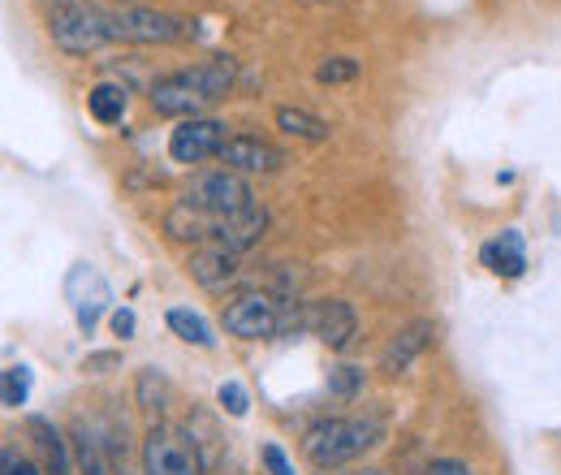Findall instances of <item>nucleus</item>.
<instances>
[{
	"mask_svg": "<svg viewBox=\"0 0 561 475\" xmlns=\"http://www.w3.org/2000/svg\"><path fill=\"white\" fill-rule=\"evenodd\" d=\"M139 407L142 410L169 407V381H164L156 367H147V372L139 376Z\"/></svg>",
	"mask_w": 561,
	"mask_h": 475,
	"instance_id": "nucleus-23",
	"label": "nucleus"
},
{
	"mask_svg": "<svg viewBox=\"0 0 561 475\" xmlns=\"http://www.w3.org/2000/svg\"><path fill=\"white\" fill-rule=\"evenodd\" d=\"M26 428H31L35 445H39V454H44V472L48 475H78V467H73V459H70V445L61 441V432H57L48 419H31Z\"/></svg>",
	"mask_w": 561,
	"mask_h": 475,
	"instance_id": "nucleus-18",
	"label": "nucleus"
},
{
	"mask_svg": "<svg viewBox=\"0 0 561 475\" xmlns=\"http://www.w3.org/2000/svg\"><path fill=\"white\" fill-rule=\"evenodd\" d=\"M432 338H436V325H432V320H415V325L398 329V338L389 341V346H385V354H380V372H389V376L407 372L423 350L432 346Z\"/></svg>",
	"mask_w": 561,
	"mask_h": 475,
	"instance_id": "nucleus-13",
	"label": "nucleus"
},
{
	"mask_svg": "<svg viewBox=\"0 0 561 475\" xmlns=\"http://www.w3.org/2000/svg\"><path fill=\"white\" fill-rule=\"evenodd\" d=\"M182 204L199 207V212H208V216H233V212L255 204V195H251V186L242 182V173H233V169H208V173H195V178L186 182Z\"/></svg>",
	"mask_w": 561,
	"mask_h": 475,
	"instance_id": "nucleus-4",
	"label": "nucleus"
},
{
	"mask_svg": "<svg viewBox=\"0 0 561 475\" xmlns=\"http://www.w3.org/2000/svg\"><path fill=\"white\" fill-rule=\"evenodd\" d=\"M311 333L324 341L329 350H346L358 333V316H354L351 303L342 298H329V303H316L311 307Z\"/></svg>",
	"mask_w": 561,
	"mask_h": 475,
	"instance_id": "nucleus-11",
	"label": "nucleus"
},
{
	"mask_svg": "<svg viewBox=\"0 0 561 475\" xmlns=\"http://www.w3.org/2000/svg\"><path fill=\"white\" fill-rule=\"evenodd\" d=\"M126 104H130V95H126V87H117V82H100V87H91V95H87V109H91V117H95L100 126H117V122L126 117Z\"/></svg>",
	"mask_w": 561,
	"mask_h": 475,
	"instance_id": "nucleus-19",
	"label": "nucleus"
},
{
	"mask_svg": "<svg viewBox=\"0 0 561 475\" xmlns=\"http://www.w3.org/2000/svg\"><path fill=\"white\" fill-rule=\"evenodd\" d=\"M26 394H31V372H26V367H4L0 403L9 410H18V407H26Z\"/></svg>",
	"mask_w": 561,
	"mask_h": 475,
	"instance_id": "nucleus-22",
	"label": "nucleus"
},
{
	"mask_svg": "<svg viewBox=\"0 0 561 475\" xmlns=\"http://www.w3.org/2000/svg\"><path fill=\"white\" fill-rule=\"evenodd\" d=\"M113 363H117V354H91L82 367H87V372H100V367H113Z\"/></svg>",
	"mask_w": 561,
	"mask_h": 475,
	"instance_id": "nucleus-31",
	"label": "nucleus"
},
{
	"mask_svg": "<svg viewBox=\"0 0 561 475\" xmlns=\"http://www.w3.org/2000/svg\"><path fill=\"white\" fill-rule=\"evenodd\" d=\"M351 78H358V61H354V57H329L324 66L316 69V82H324V87L351 82Z\"/></svg>",
	"mask_w": 561,
	"mask_h": 475,
	"instance_id": "nucleus-24",
	"label": "nucleus"
},
{
	"mask_svg": "<svg viewBox=\"0 0 561 475\" xmlns=\"http://www.w3.org/2000/svg\"><path fill=\"white\" fill-rule=\"evenodd\" d=\"M260 459H264L268 475H294V463L280 454V445H264V450H260Z\"/></svg>",
	"mask_w": 561,
	"mask_h": 475,
	"instance_id": "nucleus-27",
	"label": "nucleus"
},
{
	"mask_svg": "<svg viewBox=\"0 0 561 475\" xmlns=\"http://www.w3.org/2000/svg\"><path fill=\"white\" fill-rule=\"evenodd\" d=\"M358 385H363V372H358V367H337V372L329 376V389H333L337 398H351V394H358Z\"/></svg>",
	"mask_w": 561,
	"mask_h": 475,
	"instance_id": "nucleus-26",
	"label": "nucleus"
},
{
	"mask_svg": "<svg viewBox=\"0 0 561 475\" xmlns=\"http://www.w3.org/2000/svg\"><path fill=\"white\" fill-rule=\"evenodd\" d=\"M216 398H220V407L229 410L233 419H242V415L251 410V398H247V389H242L238 381H225V385L216 389Z\"/></svg>",
	"mask_w": 561,
	"mask_h": 475,
	"instance_id": "nucleus-25",
	"label": "nucleus"
},
{
	"mask_svg": "<svg viewBox=\"0 0 561 475\" xmlns=\"http://www.w3.org/2000/svg\"><path fill=\"white\" fill-rule=\"evenodd\" d=\"M4 475H39L26 459H18L13 454V445H4Z\"/></svg>",
	"mask_w": 561,
	"mask_h": 475,
	"instance_id": "nucleus-29",
	"label": "nucleus"
},
{
	"mask_svg": "<svg viewBox=\"0 0 561 475\" xmlns=\"http://www.w3.org/2000/svg\"><path fill=\"white\" fill-rule=\"evenodd\" d=\"M208 100L182 78V73H169V78H156L151 82V109L160 113V117H199V109H204Z\"/></svg>",
	"mask_w": 561,
	"mask_h": 475,
	"instance_id": "nucleus-12",
	"label": "nucleus"
},
{
	"mask_svg": "<svg viewBox=\"0 0 561 475\" xmlns=\"http://www.w3.org/2000/svg\"><path fill=\"white\" fill-rule=\"evenodd\" d=\"M135 329H139L135 312H130V307H117V312H113V333L126 341V338H135Z\"/></svg>",
	"mask_w": 561,
	"mask_h": 475,
	"instance_id": "nucleus-28",
	"label": "nucleus"
},
{
	"mask_svg": "<svg viewBox=\"0 0 561 475\" xmlns=\"http://www.w3.org/2000/svg\"><path fill=\"white\" fill-rule=\"evenodd\" d=\"M220 165L233 169V173H273L285 165V156H280V147L264 143V138L233 135L220 147Z\"/></svg>",
	"mask_w": 561,
	"mask_h": 475,
	"instance_id": "nucleus-10",
	"label": "nucleus"
},
{
	"mask_svg": "<svg viewBox=\"0 0 561 475\" xmlns=\"http://www.w3.org/2000/svg\"><path fill=\"white\" fill-rule=\"evenodd\" d=\"M376 441H380V419H320L316 428H307L302 454L320 472H333V467L358 459L363 450H371Z\"/></svg>",
	"mask_w": 561,
	"mask_h": 475,
	"instance_id": "nucleus-1",
	"label": "nucleus"
},
{
	"mask_svg": "<svg viewBox=\"0 0 561 475\" xmlns=\"http://www.w3.org/2000/svg\"><path fill=\"white\" fill-rule=\"evenodd\" d=\"M420 475H471V467L467 463H458V459H440V463H432L427 472Z\"/></svg>",
	"mask_w": 561,
	"mask_h": 475,
	"instance_id": "nucleus-30",
	"label": "nucleus"
},
{
	"mask_svg": "<svg viewBox=\"0 0 561 475\" xmlns=\"http://www.w3.org/2000/svg\"><path fill=\"white\" fill-rule=\"evenodd\" d=\"M108 26H113V39H126V44H173V39H186L191 26L173 13H160V9H122V13H108Z\"/></svg>",
	"mask_w": 561,
	"mask_h": 475,
	"instance_id": "nucleus-6",
	"label": "nucleus"
},
{
	"mask_svg": "<svg viewBox=\"0 0 561 475\" xmlns=\"http://www.w3.org/2000/svg\"><path fill=\"white\" fill-rule=\"evenodd\" d=\"M39 4H53V9H61V4H78V0H39Z\"/></svg>",
	"mask_w": 561,
	"mask_h": 475,
	"instance_id": "nucleus-33",
	"label": "nucleus"
},
{
	"mask_svg": "<svg viewBox=\"0 0 561 475\" xmlns=\"http://www.w3.org/2000/svg\"><path fill=\"white\" fill-rule=\"evenodd\" d=\"M191 276H195L204 290H225V285L238 276V256L225 251V247L195 251V256H191Z\"/></svg>",
	"mask_w": 561,
	"mask_h": 475,
	"instance_id": "nucleus-16",
	"label": "nucleus"
},
{
	"mask_svg": "<svg viewBox=\"0 0 561 475\" xmlns=\"http://www.w3.org/2000/svg\"><path fill=\"white\" fill-rule=\"evenodd\" d=\"M480 260H484V269L496 272V276H523L527 272V247H523V234L518 229H505V234H496L492 242H484V251H480Z\"/></svg>",
	"mask_w": 561,
	"mask_h": 475,
	"instance_id": "nucleus-14",
	"label": "nucleus"
},
{
	"mask_svg": "<svg viewBox=\"0 0 561 475\" xmlns=\"http://www.w3.org/2000/svg\"><path fill=\"white\" fill-rule=\"evenodd\" d=\"M66 298H70L78 329L91 333V329L100 325L104 307L113 303V290H108V281H104V272L100 269H91V264H73L70 276H66Z\"/></svg>",
	"mask_w": 561,
	"mask_h": 475,
	"instance_id": "nucleus-7",
	"label": "nucleus"
},
{
	"mask_svg": "<svg viewBox=\"0 0 561 475\" xmlns=\"http://www.w3.org/2000/svg\"><path fill=\"white\" fill-rule=\"evenodd\" d=\"M182 78L204 95V100H220L229 87H233V78H238V61L233 57H225V53H216L208 61H199V66L182 69Z\"/></svg>",
	"mask_w": 561,
	"mask_h": 475,
	"instance_id": "nucleus-15",
	"label": "nucleus"
},
{
	"mask_svg": "<svg viewBox=\"0 0 561 475\" xmlns=\"http://www.w3.org/2000/svg\"><path fill=\"white\" fill-rule=\"evenodd\" d=\"M277 126L285 131V135L307 138V143L329 138V122H320V117H316V113H307V109H277Z\"/></svg>",
	"mask_w": 561,
	"mask_h": 475,
	"instance_id": "nucleus-20",
	"label": "nucleus"
},
{
	"mask_svg": "<svg viewBox=\"0 0 561 475\" xmlns=\"http://www.w3.org/2000/svg\"><path fill=\"white\" fill-rule=\"evenodd\" d=\"M169 329L178 333L182 341H191V346H211V329H208V320L199 316V312H191V307H169Z\"/></svg>",
	"mask_w": 561,
	"mask_h": 475,
	"instance_id": "nucleus-21",
	"label": "nucleus"
},
{
	"mask_svg": "<svg viewBox=\"0 0 561 475\" xmlns=\"http://www.w3.org/2000/svg\"><path fill=\"white\" fill-rule=\"evenodd\" d=\"M324 475H385V472H376V467H367V472H324Z\"/></svg>",
	"mask_w": 561,
	"mask_h": 475,
	"instance_id": "nucleus-32",
	"label": "nucleus"
},
{
	"mask_svg": "<svg viewBox=\"0 0 561 475\" xmlns=\"http://www.w3.org/2000/svg\"><path fill=\"white\" fill-rule=\"evenodd\" d=\"M48 35H53L57 48H66L73 57H87L100 44L113 39V26H108V13L104 9L78 0V4H61V9L48 13Z\"/></svg>",
	"mask_w": 561,
	"mask_h": 475,
	"instance_id": "nucleus-3",
	"label": "nucleus"
},
{
	"mask_svg": "<svg viewBox=\"0 0 561 475\" xmlns=\"http://www.w3.org/2000/svg\"><path fill=\"white\" fill-rule=\"evenodd\" d=\"M73 467L78 475H113V463H108V441L95 437V428H87L82 419L73 423Z\"/></svg>",
	"mask_w": 561,
	"mask_h": 475,
	"instance_id": "nucleus-17",
	"label": "nucleus"
},
{
	"mask_svg": "<svg viewBox=\"0 0 561 475\" xmlns=\"http://www.w3.org/2000/svg\"><path fill=\"white\" fill-rule=\"evenodd\" d=\"M280 329V303L264 290H247L225 307V333L242 341L273 338Z\"/></svg>",
	"mask_w": 561,
	"mask_h": 475,
	"instance_id": "nucleus-5",
	"label": "nucleus"
},
{
	"mask_svg": "<svg viewBox=\"0 0 561 475\" xmlns=\"http://www.w3.org/2000/svg\"><path fill=\"white\" fill-rule=\"evenodd\" d=\"M264 229H268V212L260 204H251V207H242V212H233V216H216L211 242L238 256V251H251V247L264 238Z\"/></svg>",
	"mask_w": 561,
	"mask_h": 475,
	"instance_id": "nucleus-9",
	"label": "nucleus"
},
{
	"mask_svg": "<svg viewBox=\"0 0 561 475\" xmlns=\"http://www.w3.org/2000/svg\"><path fill=\"white\" fill-rule=\"evenodd\" d=\"M225 143H229L225 122H216V117H191V122H182V126L169 135V156H173L178 165H199V160H208V156H220Z\"/></svg>",
	"mask_w": 561,
	"mask_h": 475,
	"instance_id": "nucleus-8",
	"label": "nucleus"
},
{
	"mask_svg": "<svg viewBox=\"0 0 561 475\" xmlns=\"http://www.w3.org/2000/svg\"><path fill=\"white\" fill-rule=\"evenodd\" d=\"M142 475H208V459L186 428L151 423L142 437Z\"/></svg>",
	"mask_w": 561,
	"mask_h": 475,
	"instance_id": "nucleus-2",
	"label": "nucleus"
}]
</instances>
